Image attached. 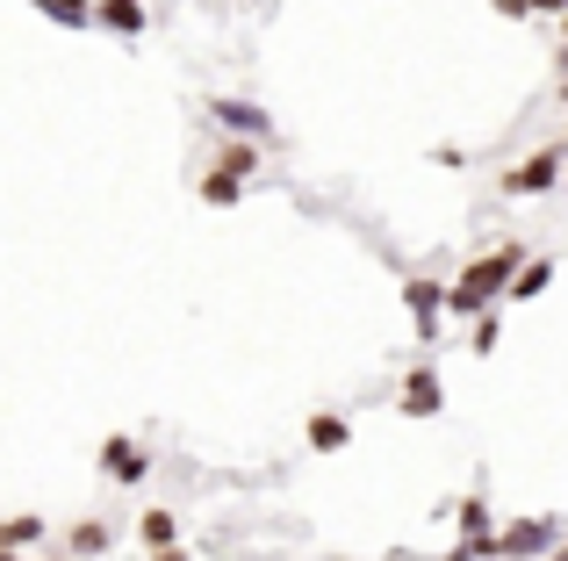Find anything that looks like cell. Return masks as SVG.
<instances>
[{"label":"cell","mask_w":568,"mask_h":561,"mask_svg":"<svg viewBox=\"0 0 568 561\" xmlns=\"http://www.w3.org/2000/svg\"><path fill=\"white\" fill-rule=\"evenodd\" d=\"M518 267H526V238H497V245H483V253H475L468 267L446 280V317H460V324L489 317V309H497L504 295H511Z\"/></svg>","instance_id":"obj_1"},{"label":"cell","mask_w":568,"mask_h":561,"mask_svg":"<svg viewBox=\"0 0 568 561\" xmlns=\"http://www.w3.org/2000/svg\"><path fill=\"white\" fill-rule=\"evenodd\" d=\"M561 519H547V511H532V519H504L497 526V561H555L561 548Z\"/></svg>","instance_id":"obj_2"},{"label":"cell","mask_w":568,"mask_h":561,"mask_svg":"<svg viewBox=\"0 0 568 561\" xmlns=\"http://www.w3.org/2000/svg\"><path fill=\"white\" fill-rule=\"evenodd\" d=\"M202 109H209V123H216L223 137H245V144H260V152H266V144H281L274 115H266L260 101H237V94H209Z\"/></svg>","instance_id":"obj_3"},{"label":"cell","mask_w":568,"mask_h":561,"mask_svg":"<svg viewBox=\"0 0 568 561\" xmlns=\"http://www.w3.org/2000/svg\"><path fill=\"white\" fill-rule=\"evenodd\" d=\"M561 166H568L561 144H540V152H526L518 166L497 173V195H518V202H526V195H555V187H561Z\"/></svg>","instance_id":"obj_4"},{"label":"cell","mask_w":568,"mask_h":561,"mask_svg":"<svg viewBox=\"0 0 568 561\" xmlns=\"http://www.w3.org/2000/svg\"><path fill=\"white\" fill-rule=\"evenodd\" d=\"M94 468L115 482V490H138V482L152 476V447L130 439V432H109V439H101V453H94Z\"/></svg>","instance_id":"obj_5"},{"label":"cell","mask_w":568,"mask_h":561,"mask_svg":"<svg viewBox=\"0 0 568 561\" xmlns=\"http://www.w3.org/2000/svg\"><path fill=\"white\" fill-rule=\"evenodd\" d=\"M454 526H460V548H468V561H497V511H489L483 490H468L454 504Z\"/></svg>","instance_id":"obj_6"},{"label":"cell","mask_w":568,"mask_h":561,"mask_svg":"<svg viewBox=\"0 0 568 561\" xmlns=\"http://www.w3.org/2000/svg\"><path fill=\"white\" fill-rule=\"evenodd\" d=\"M396 410L403 418H439L446 410V381H439L432 360H410V375H403V389H396Z\"/></svg>","instance_id":"obj_7"},{"label":"cell","mask_w":568,"mask_h":561,"mask_svg":"<svg viewBox=\"0 0 568 561\" xmlns=\"http://www.w3.org/2000/svg\"><path fill=\"white\" fill-rule=\"evenodd\" d=\"M403 309H410V332L432 346V332H439V317H446V280L439 274H410L403 280Z\"/></svg>","instance_id":"obj_8"},{"label":"cell","mask_w":568,"mask_h":561,"mask_svg":"<svg viewBox=\"0 0 568 561\" xmlns=\"http://www.w3.org/2000/svg\"><path fill=\"white\" fill-rule=\"evenodd\" d=\"M58 554H65V561H101V554H115V526H109V519H80V526H65Z\"/></svg>","instance_id":"obj_9"},{"label":"cell","mask_w":568,"mask_h":561,"mask_svg":"<svg viewBox=\"0 0 568 561\" xmlns=\"http://www.w3.org/2000/svg\"><path fill=\"white\" fill-rule=\"evenodd\" d=\"M303 439H310V453H324V461H332V453L353 447V418H346V410H310Z\"/></svg>","instance_id":"obj_10"},{"label":"cell","mask_w":568,"mask_h":561,"mask_svg":"<svg viewBox=\"0 0 568 561\" xmlns=\"http://www.w3.org/2000/svg\"><path fill=\"white\" fill-rule=\"evenodd\" d=\"M94 29H115V37H144V29H152V8H144V0H94Z\"/></svg>","instance_id":"obj_11"},{"label":"cell","mask_w":568,"mask_h":561,"mask_svg":"<svg viewBox=\"0 0 568 561\" xmlns=\"http://www.w3.org/2000/svg\"><path fill=\"white\" fill-rule=\"evenodd\" d=\"M216 173H231V181H260V144H245V137H216V159H209Z\"/></svg>","instance_id":"obj_12"},{"label":"cell","mask_w":568,"mask_h":561,"mask_svg":"<svg viewBox=\"0 0 568 561\" xmlns=\"http://www.w3.org/2000/svg\"><path fill=\"white\" fill-rule=\"evenodd\" d=\"M138 548H144V554H159V548H181V511L152 504V511L138 519Z\"/></svg>","instance_id":"obj_13"},{"label":"cell","mask_w":568,"mask_h":561,"mask_svg":"<svg viewBox=\"0 0 568 561\" xmlns=\"http://www.w3.org/2000/svg\"><path fill=\"white\" fill-rule=\"evenodd\" d=\"M51 540V526L37 519V511H14V519H0V554H29Z\"/></svg>","instance_id":"obj_14"},{"label":"cell","mask_w":568,"mask_h":561,"mask_svg":"<svg viewBox=\"0 0 568 561\" xmlns=\"http://www.w3.org/2000/svg\"><path fill=\"white\" fill-rule=\"evenodd\" d=\"M555 288V259H526V267H518V280H511V295H504V303H532V295H547Z\"/></svg>","instance_id":"obj_15"},{"label":"cell","mask_w":568,"mask_h":561,"mask_svg":"<svg viewBox=\"0 0 568 561\" xmlns=\"http://www.w3.org/2000/svg\"><path fill=\"white\" fill-rule=\"evenodd\" d=\"M194 187H202V202H209V210H237V195H245V181H231V173H216V166H209Z\"/></svg>","instance_id":"obj_16"},{"label":"cell","mask_w":568,"mask_h":561,"mask_svg":"<svg viewBox=\"0 0 568 561\" xmlns=\"http://www.w3.org/2000/svg\"><path fill=\"white\" fill-rule=\"evenodd\" d=\"M58 29H94V0H37Z\"/></svg>","instance_id":"obj_17"},{"label":"cell","mask_w":568,"mask_h":561,"mask_svg":"<svg viewBox=\"0 0 568 561\" xmlns=\"http://www.w3.org/2000/svg\"><path fill=\"white\" fill-rule=\"evenodd\" d=\"M497 338H504V317H497V309L468 324V353H475V360H489V353H497Z\"/></svg>","instance_id":"obj_18"},{"label":"cell","mask_w":568,"mask_h":561,"mask_svg":"<svg viewBox=\"0 0 568 561\" xmlns=\"http://www.w3.org/2000/svg\"><path fill=\"white\" fill-rule=\"evenodd\" d=\"M489 8H497L504 22H532V0H489Z\"/></svg>","instance_id":"obj_19"},{"label":"cell","mask_w":568,"mask_h":561,"mask_svg":"<svg viewBox=\"0 0 568 561\" xmlns=\"http://www.w3.org/2000/svg\"><path fill=\"white\" fill-rule=\"evenodd\" d=\"M152 561H194V554H187V540H181V548H159Z\"/></svg>","instance_id":"obj_20"},{"label":"cell","mask_w":568,"mask_h":561,"mask_svg":"<svg viewBox=\"0 0 568 561\" xmlns=\"http://www.w3.org/2000/svg\"><path fill=\"white\" fill-rule=\"evenodd\" d=\"M532 14H568V0H532Z\"/></svg>","instance_id":"obj_21"},{"label":"cell","mask_w":568,"mask_h":561,"mask_svg":"<svg viewBox=\"0 0 568 561\" xmlns=\"http://www.w3.org/2000/svg\"><path fill=\"white\" fill-rule=\"evenodd\" d=\"M555 72H568V43H561V51H555Z\"/></svg>","instance_id":"obj_22"},{"label":"cell","mask_w":568,"mask_h":561,"mask_svg":"<svg viewBox=\"0 0 568 561\" xmlns=\"http://www.w3.org/2000/svg\"><path fill=\"white\" fill-rule=\"evenodd\" d=\"M37 561H65V554H58V548H43V554H37Z\"/></svg>","instance_id":"obj_23"},{"label":"cell","mask_w":568,"mask_h":561,"mask_svg":"<svg viewBox=\"0 0 568 561\" xmlns=\"http://www.w3.org/2000/svg\"><path fill=\"white\" fill-rule=\"evenodd\" d=\"M555 561H568V540H561V548H555Z\"/></svg>","instance_id":"obj_24"},{"label":"cell","mask_w":568,"mask_h":561,"mask_svg":"<svg viewBox=\"0 0 568 561\" xmlns=\"http://www.w3.org/2000/svg\"><path fill=\"white\" fill-rule=\"evenodd\" d=\"M561 43H568V14H561Z\"/></svg>","instance_id":"obj_25"},{"label":"cell","mask_w":568,"mask_h":561,"mask_svg":"<svg viewBox=\"0 0 568 561\" xmlns=\"http://www.w3.org/2000/svg\"><path fill=\"white\" fill-rule=\"evenodd\" d=\"M561 152H568V130H561Z\"/></svg>","instance_id":"obj_26"},{"label":"cell","mask_w":568,"mask_h":561,"mask_svg":"<svg viewBox=\"0 0 568 561\" xmlns=\"http://www.w3.org/2000/svg\"><path fill=\"white\" fill-rule=\"evenodd\" d=\"M252 8H260V0H252Z\"/></svg>","instance_id":"obj_27"}]
</instances>
